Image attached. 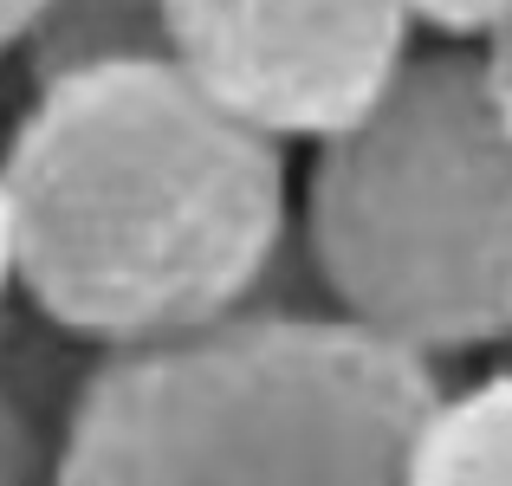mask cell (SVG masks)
Wrapping results in <instances>:
<instances>
[{"instance_id":"cell-4","label":"cell","mask_w":512,"mask_h":486,"mask_svg":"<svg viewBox=\"0 0 512 486\" xmlns=\"http://www.w3.org/2000/svg\"><path fill=\"white\" fill-rule=\"evenodd\" d=\"M169 59L279 143L357 124L409 59L402 0H163Z\"/></svg>"},{"instance_id":"cell-2","label":"cell","mask_w":512,"mask_h":486,"mask_svg":"<svg viewBox=\"0 0 512 486\" xmlns=\"http://www.w3.org/2000/svg\"><path fill=\"white\" fill-rule=\"evenodd\" d=\"M435 363L338 318H221L117 344L46 486H409Z\"/></svg>"},{"instance_id":"cell-1","label":"cell","mask_w":512,"mask_h":486,"mask_svg":"<svg viewBox=\"0 0 512 486\" xmlns=\"http://www.w3.org/2000/svg\"><path fill=\"white\" fill-rule=\"evenodd\" d=\"M13 286L72 337L156 344L247 305L286 240V143L175 59L39 78L7 137Z\"/></svg>"},{"instance_id":"cell-3","label":"cell","mask_w":512,"mask_h":486,"mask_svg":"<svg viewBox=\"0 0 512 486\" xmlns=\"http://www.w3.org/2000/svg\"><path fill=\"white\" fill-rule=\"evenodd\" d=\"M305 247L338 312L415 357L512 337V130L480 46L409 52L389 91L318 143Z\"/></svg>"},{"instance_id":"cell-10","label":"cell","mask_w":512,"mask_h":486,"mask_svg":"<svg viewBox=\"0 0 512 486\" xmlns=\"http://www.w3.org/2000/svg\"><path fill=\"white\" fill-rule=\"evenodd\" d=\"M39 7H46V0H0V52H7V46H20V39H26V26L39 20Z\"/></svg>"},{"instance_id":"cell-6","label":"cell","mask_w":512,"mask_h":486,"mask_svg":"<svg viewBox=\"0 0 512 486\" xmlns=\"http://www.w3.org/2000/svg\"><path fill=\"white\" fill-rule=\"evenodd\" d=\"M20 46L33 59V85H39V78L78 72V65L169 59V20L163 0H46Z\"/></svg>"},{"instance_id":"cell-8","label":"cell","mask_w":512,"mask_h":486,"mask_svg":"<svg viewBox=\"0 0 512 486\" xmlns=\"http://www.w3.org/2000/svg\"><path fill=\"white\" fill-rule=\"evenodd\" d=\"M52 454L39 441V428L26 422V409L0 389V486H46Z\"/></svg>"},{"instance_id":"cell-7","label":"cell","mask_w":512,"mask_h":486,"mask_svg":"<svg viewBox=\"0 0 512 486\" xmlns=\"http://www.w3.org/2000/svg\"><path fill=\"white\" fill-rule=\"evenodd\" d=\"M402 13L441 46H487L512 26V0H402Z\"/></svg>"},{"instance_id":"cell-9","label":"cell","mask_w":512,"mask_h":486,"mask_svg":"<svg viewBox=\"0 0 512 486\" xmlns=\"http://www.w3.org/2000/svg\"><path fill=\"white\" fill-rule=\"evenodd\" d=\"M480 59H487L493 104H500V117H506V130H512V26H506L500 39H487V46H480Z\"/></svg>"},{"instance_id":"cell-11","label":"cell","mask_w":512,"mask_h":486,"mask_svg":"<svg viewBox=\"0 0 512 486\" xmlns=\"http://www.w3.org/2000/svg\"><path fill=\"white\" fill-rule=\"evenodd\" d=\"M13 286V201H7V175H0V292Z\"/></svg>"},{"instance_id":"cell-5","label":"cell","mask_w":512,"mask_h":486,"mask_svg":"<svg viewBox=\"0 0 512 486\" xmlns=\"http://www.w3.org/2000/svg\"><path fill=\"white\" fill-rule=\"evenodd\" d=\"M409 486H512V370L428 409L409 454Z\"/></svg>"}]
</instances>
